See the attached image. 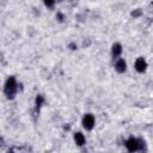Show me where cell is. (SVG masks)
<instances>
[{
	"label": "cell",
	"mask_w": 153,
	"mask_h": 153,
	"mask_svg": "<svg viewBox=\"0 0 153 153\" xmlns=\"http://www.w3.org/2000/svg\"><path fill=\"white\" fill-rule=\"evenodd\" d=\"M4 91H5V94L7 96V98H13L14 97V94L17 92V81H16L14 76H10L6 80Z\"/></svg>",
	"instance_id": "obj_1"
},
{
	"label": "cell",
	"mask_w": 153,
	"mask_h": 153,
	"mask_svg": "<svg viewBox=\"0 0 153 153\" xmlns=\"http://www.w3.org/2000/svg\"><path fill=\"white\" fill-rule=\"evenodd\" d=\"M82 126L86 130H91L94 126V117L91 114H86L82 118Z\"/></svg>",
	"instance_id": "obj_2"
},
{
	"label": "cell",
	"mask_w": 153,
	"mask_h": 153,
	"mask_svg": "<svg viewBox=\"0 0 153 153\" xmlns=\"http://www.w3.org/2000/svg\"><path fill=\"white\" fill-rule=\"evenodd\" d=\"M126 147L129 152H134V151H137L139 149V141L135 137H129L127 141H126Z\"/></svg>",
	"instance_id": "obj_3"
},
{
	"label": "cell",
	"mask_w": 153,
	"mask_h": 153,
	"mask_svg": "<svg viewBox=\"0 0 153 153\" xmlns=\"http://www.w3.org/2000/svg\"><path fill=\"white\" fill-rule=\"evenodd\" d=\"M146 67H147V63L145 61L143 57H139L136 61H135V69L139 72V73H143L146 71Z\"/></svg>",
	"instance_id": "obj_4"
},
{
	"label": "cell",
	"mask_w": 153,
	"mask_h": 153,
	"mask_svg": "<svg viewBox=\"0 0 153 153\" xmlns=\"http://www.w3.org/2000/svg\"><path fill=\"white\" fill-rule=\"evenodd\" d=\"M115 68H116V71H117L118 73H123V72H126V69H127V63H126V61H124L123 59H120V60L116 62Z\"/></svg>",
	"instance_id": "obj_5"
},
{
	"label": "cell",
	"mask_w": 153,
	"mask_h": 153,
	"mask_svg": "<svg viewBox=\"0 0 153 153\" xmlns=\"http://www.w3.org/2000/svg\"><path fill=\"white\" fill-rule=\"evenodd\" d=\"M74 141H75V143L78 146H82L85 143V136L80 131H78V133L74 134Z\"/></svg>",
	"instance_id": "obj_6"
},
{
	"label": "cell",
	"mask_w": 153,
	"mask_h": 153,
	"mask_svg": "<svg viewBox=\"0 0 153 153\" xmlns=\"http://www.w3.org/2000/svg\"><path fill=\"white\" fill-rule=\"evenodd\" d=\"M111 53H112V56H114V57H118V56L121 55V53H122V47H121V44L115 43V44L112 45Z\"/></svg>",
	"instance_id": "obj_7"
},
{
	"label": "cell",
	"mask_w": 153,
	"mask_h": 153,
	"mask_svg": "<svg viewBox=\"0 0 153 153\" xmlns=\"http://www.w3.org/2000/svg\"><path fill=\"white\" fill-rule=\"evenodd\" d=\"M43 102H44V98H43L41 94H38V96L36 97V109H37V110H39V108L42 106Z\"/></svg>",
	"instance_id": "obj_8"
},
{
	"label": "cell",
	"mask_w": 153,
	"mask_h": 153,
	"mask_svg": "<svg viewBox=\"0 0 153 153\" xmlns=\"http://www.w3.org/2000/svg\"><path fill=\"white\" fill-rule=\"evenodd\" d=\"M44 4H45V6L47 7H53L54 6V4H55V0H44Z\"/></svg>",
	"instance_id": "obj_9"
},
{
	"label": "cell",
	"mask_w": 153,
	"mask_h": 153,
	"mask_svg": "<svg viewBox=\"0 0 153 153\" xmlns=\"http://www.w3.org/2000/svg\"><path fill=\"white\" fill-rule=\"evenodd\" d=\"M140 14H141V11H140V10H136V11L131 12V16H133V17H139Z\"/></svg>",
	"instance_id": "obj_10"
},
{
	"label": "cell",
	"mask_w": 153,
	"mask_h": 153,
	"mask_svg": "<svg viewBox=\"0 0 153 153\" xmlns=\"http://www.w3.org/2000/svg\"><path fill=\"white\" fill-rule=\"evenodd\" d=\"M56 18H59V20H60V22H62V19H63V16H62L61 13H57V16H56Z\"/></svg>",
	"instance_id": "obj_11"
}]
</instances>
